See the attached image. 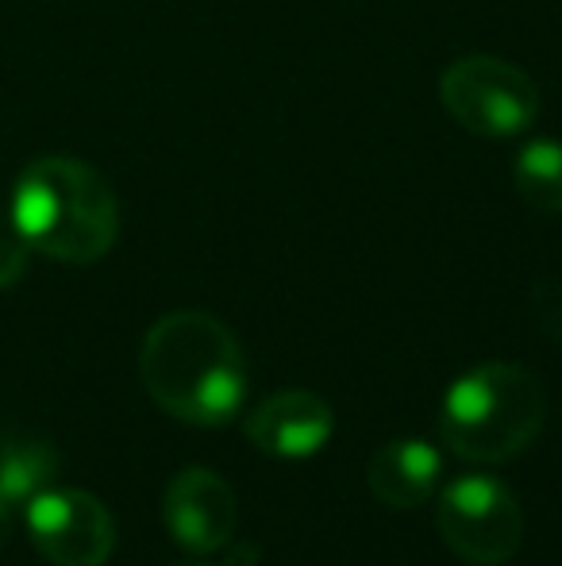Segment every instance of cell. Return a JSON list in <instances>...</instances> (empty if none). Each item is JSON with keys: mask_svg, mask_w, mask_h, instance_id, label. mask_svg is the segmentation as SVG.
<instances>
[{"mask_svg": "<svg viewBox=\"0 0 562 566\" xmlns=\"http://www.w3.org/2000/svg\"><path fill=\"white\" fill-rule=\"evenodd\" d=\"M28 536L54 566H105L116 547V524L93 493L51 485L28 505Z\"/></svg>", "mask_w": 562, "mask_h": 566, "instance_id": "cell-6", "label": "cell"}, {"mask_svg": "<svg viewBox=\"0 0 562 566\" xmlns=\"http://www.w3.org/2000/svg\"><path fill=\"white\" fill-rule=\"evenodd\" d=\"M439 101L458 127L486 139L524 135L540 116V85L517 62L470 54L443 70Z\"/></svg>", "mask_w": 562, "mask_h": 566, "instance_id": "cell-4", "label": "cell"}, {"mask_svg": "<svg viewBox=\"0 0 562 566\" xmlns=\"http://www.w3.org/2000/svg\"><path fill=\"white\" fill-rule=\"evenodd\" d=\"M59 478V451L46 440H4L0 443V501L20 513L23 505L51 490Z\"/></svg>", "mask_w": 562, "mask_h": 566, "instance_id": "cell-10", "label": "cell"}, {"mask_svg": "<svg viewBox=\"0 0 562 566\" xmlns=\"http://www.w3.org/2000/svg\"><path fill=\"white\" fill-rule=\"evenodd\" d=\"M331 405L312 389H278L251 409L243 432L271 459H312L331 440Z\"/></svg>", "mask_w": 562, "mask_h": 566, "instance_id": "cell-8", "label": "cell"}, {"mask_svg": "<svg viewBox=\"0 0 562 566\" xmlns=\"http://www.w3.org/2000/svg\"><path fill=\"white\" fill-rule=\"evenodd\" d=\"M12 528H15V509L0 501V547H4L8 539H12Z\"/></svg>", "mask_w": 562, "mask_h": 566, "instance_id": "cell-13", "label": "cell"}, {"mask_svg": "<svg viewBox=\"0 0 562 566\" xmlns=\"http://www.w3.org/2000/svg\"><path fill=\"white\" fill-rule=\"evenodd\" d=\"M28 251L20 235H0V290H12L28 274Z\"/></svg>", "mask_w": 562, "mask_h": 566, "instance_id": "cell-12", "label": "cell"}, {"mask_svg": "<svg viewBox=\"0 0 562 566\" xmlns=\"http://www.w3.org/2000/svg\"><path fill=\"white\" fill-rule=\"evenodd\" d=\"M543 417L548 394L528 366L481 363L443 394L439 436L458 459L509 462L540 436Z\"/></svg>", "mask_w": 562, "mask_h": 566, "instance_id": "cell-3", "label": "cell"}, {"mask_svg": "<svg viewBox=\"0 0 562 566\" xmlns=\"http://www.w3.org/2000/svg\"><path fill=\"white\" fill-rule=\"evenodd\" d=\"M139 378L150 401L181 424L220 428L243 409L247 355L216 316L181 308L150 324L139 347Z\"/></svg>", "mask_w": 562, "mask_h": 566, "instance_id": "cell-1", "label": "cell"}, {"mask_svg": "<svg viewBox=\"0 0 562 566\" xmlns=\"http://www.w3.org/2000/svg\"><path fill=\"white\" fill-rule=\"evenodd\" d=\"M520 201L543 217L562 212V143L559 139H536L517 155L512 166Z\"/></svg>", "mask_w": 562, "mask_h": 566, "instance_id": "cell-11", "label": "cell"}, {"mask_svg": "<svg viewBox=\"0 0 562 566\" xmlns=\"http://www.w3.org/2000/svg\"><path fill=\"white\" fill-rule=\"evenodd\" d=\"M15 235L31 251L70 266H89L120 235V205L93 166L70 155L35 158L12 189Z\"/></svg>", "mask_w": 562, "mask_h": 566, "instance_id": "cell-2", "label": "cell"}, {"mask_svg": "<svg viewBox=\"0 0 562 566\" xmlns=\"http://www.w3.org/2000/svg\"><path fill=\"white\" fill-rule=\"evenodd\" d=\"M189 566H204V563H189Z\"/></svg>", "mask_w": 562, "mask_h": 566, "instance_id": "cell-14", "label": "cell"}, {"mask_svg": "<svg viewBox=\"0 0 562 566\" xmlns=\"http://www.w3.org/2000/svg\"><path fill=\"white\" fill-rule=\"evenodd\" d=\"M166 532L193 555H216L235 536V493L216 470L185 467L162 493Z\"/></svg>", "mask_w": 562, "mask_h": 566, "instance_id": "cell-7", "label": "cell"}, {"mask_svg": "<svg viewBox=\"0 0 562 566\" xmlns=\"http://www.w3.org/2000/svg\"><path fill=\"white\" fill-rule=\"evenodd\" d=\"M439 451L424 440H390L385 448L374 451V459L367 467V482L374 501L397 509V513L424 505L435 493V485H439Z\"/></svg>", "mask_w": 562, "mask_h": 566, "instance_id": "cell-9", "label": "cell"}, {"mask_svg": "<svg viewBox=\"0 0 562 566\" xmlns=\"http://www.w3.org/2000/svg\"><path fill=\"white\" fill-rule=\"evenodd\" d=\"M435 528L463 563L505 566L524 544V509L501 478L463 474L443 485Z\"/></svg>", "mask_w": 562, "mask_h": 566, "instance_id": "cell-5", "label": "cell"}]
</instances>
